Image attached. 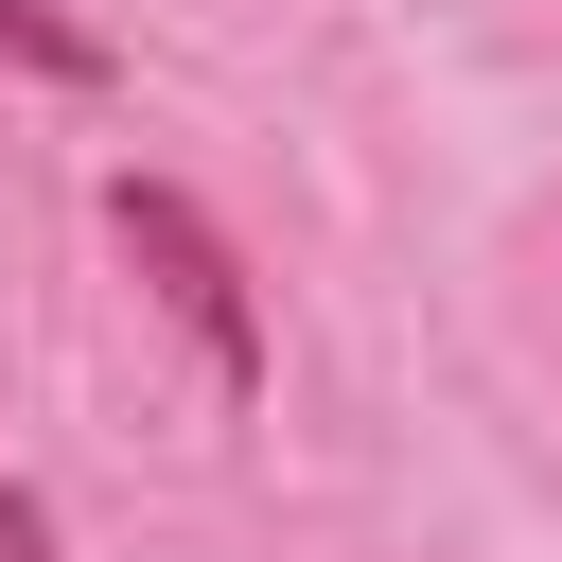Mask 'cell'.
I'll use <instances>...</instances> for the list:
<instances>
[{"instance_id":"1","label":"cell","mask_w":562,"mask_h":562,"mask_svg":"<svg viewBox=\"0 0 562 562\" xmlns=\"http://www.w3.org/2000/svg\"><path fill=\"white\" fill-rule=\"evenodd\" d=\"M105 228H123V263L193 316V351H211V386H263V316H246V263H228V228L176 193V176H123L105 193Z\"/></svg>"},{"instance_id":"2","label":"cell","mask_w":562,"mask_h":562,"mask_svg":"<svg viewBox=\"0 0 562 562\" xmlns=\"http://www.w3.org/2000/svg\"><path fill=\"white\" fill-rule=\"evenodd\" d=\"M0 53H18V70H53V88H105V35H70L53 0H0Z\"/></svg>"},{"instance_id":"3","label":"cell","mask_w":562,"mask_h":562,"mask_svg":"<svg viewBox=\"0 0 562 562\" xmlns=\"http://www.w3.org/2000/svg\"><path fill=\"white\" fill-rule=\"evenodd\" d=\"M0 562H53V509L35 492H0Z\"/></svg>"}]
</instances>
